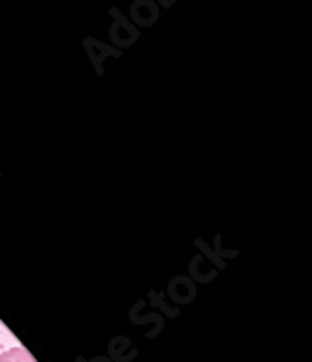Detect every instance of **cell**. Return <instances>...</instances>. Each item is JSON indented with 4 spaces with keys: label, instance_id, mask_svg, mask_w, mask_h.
<instances>
[{
    "label": "cell",
    "instance_id": "1",
    "mask_svg": "<svg viewBox=\"0 0 312 362\" xmlns=\"http://www.w3.org/2000/svg\"><path fill=\"white\" fill-rule=\"evenodd\" d=\"M0 362H36V358L23 347H11L0 355Z\"/></svg>",
    "mask_w": 312,
    "mask_h": 362
}]
</instances>
